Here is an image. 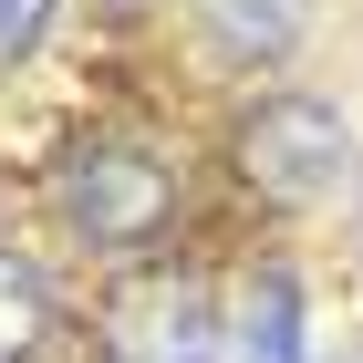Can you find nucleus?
Here are the masks:
<instances>
[{"instance_id": "obj_1", "label": "nucleus", "mask_w": 363, "mask_h": 363, "mask_svg": "<svg viewBox=\"0 0 363 363\" xmlns=\"http://www.w3.org/2000/svg\"><path fill=\"white\" fill-rule=\"evenodd\" d=\"M342 156H353V125L311 94H270V104L239 114V177L280 208H311V197L342 187Z\"/></svg>"}, {"instance_id": "obj_2", "label": "nucleus", "mask_w": 363, "mask_h": 363, "mask_svg": "<svg viewBox=\"0 0 363 363\" xmlns=\"http://www.w3.org/2000/svg\"><path fill=\"white\" fill-rule=\"evenodd\" d=\"M62 218H73L84 250H145L177 218V177L145 145H84L73 177H62Z\"/></svg>"}, {"instance_id": "obj_3", "label": "nucleus", "mask_w": 363, "mask_h": 363, "mask_svg": "<svg viewBox=\"0 0 363 363\" xmlns=\"http://www.w3.org/2000/svg\"><path fill=\"white\" fill-rule=\"evenodd\" d=\"M114 363H218V301L197 280H135L104 322Z\"/></svg>"}, {"instance_id": "obj_4", "label": "nucleus", "mask_w": 363, "mask_h": 363, "mask_svg": "<svg viewBox=\"0 0 363 363\" xmlns=\"http://www.w3.org/2000/svg\"><path fill=\"white\" fill-rule=\"evenodd\" d=\"M301 21H311V0H197V31L218 62H280L301 42Z\"/></svg>"}, {"instance_id": "obj_5", "label": "nucleus", "mask_w": 363, "mask_h": 363, "mask_svg": "<svg viewBox=\"0 0 363 363\" xmlns=\"http://www.w3.org/2000/svg\"><path fill=\"white\" fill-rule=\"evenodd\" d=\"M239 363H301V280L259 270L239 301Z\"/></svg>"}, {"instance_id": "obj_6", "label": "nucleus", "mask_w": 363, "mask_h": 363, "mask_svg": "<svg viewBox=\"0 0 363 363\" xmlns=\"http://www.w3.org/2000/svg\"><path fill=\"white\" fill-rule=\"evenodd\" d=\"M42 342H52V291H42L31 259L0 250V363H31Z\"/></svg>"}, {"instance_id": "obj_7", "label": "nucleus", "mask_w": 363, "mask_h": 363, "mask_svg": "<svg viewBox=\"0 0 363 363\" xmlns=\"http://www.w3.org/2000/svg\"><path fill=\"white\" fill-rule=\"evenodd\" d=\"M42 31H52V0H0V62H21Z\"/></svg>"}]
</instances>
